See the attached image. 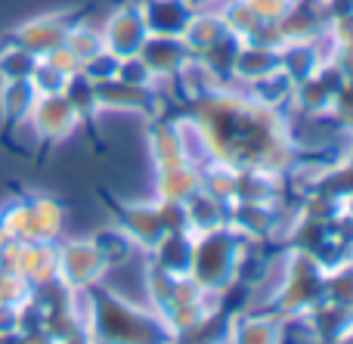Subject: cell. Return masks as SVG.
I'll list each match as a JSON object with an SVG mask.
<instances>
[]
</instances>
